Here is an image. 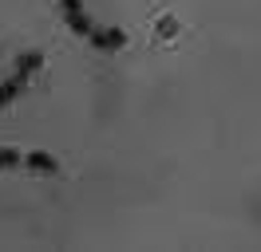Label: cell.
Returning a JSON list of instances; mask_svg holds the SVG:
<instances>
[{
	"label": "cell",
	"instance_id": "1",
	"mask_svg": "<svg viewBox=\"0 0 261 252\" xmlns=\"http://www.w3.org/2000/svg\"><path fill=\"white\" fill-rule=\"evenodd\" d=\"M40 63H44V55H40V51H24V55H20V59H16V67H12V75L0 83V107L16 103V99H20V91L28 87V79H32L36 71H40Z\"/></svg>",
	"mask_w": 261,
	"mask_h": 252
},
{
	"label": "cell",
	"instance_id": "2",
	"mask_svg": "<svg viewBox=\"0 0 261 252\" xmlns=\"http://www.w3.org/2000/svg\"><path fill=\"white\" fill-rule=\"evenodd\" d=\"M60 12H64V20H67V28L75 32V36H91L95 32V24H91V16H87V8H83L80 0H60Z\"/></svg>",
	"mask_w": 261,
	"mask_h": 252
},
{
	"label": "cell",
	"instance_id": "3",
	"mask_svg": "<svg viewBox=\"0 0 261 252\" xmlns=\"http://www.w3.org/2000/svg\"><path fill=\"white\" fill-rule=\"evenodd\" d=\"M87 40H91V47H99V51H119V47L127 44L123 28H95Z\"/></svg>",
	"mask_w": 261,
	"mask_h": 252
},
{
	"label": "cell",
	"instance_id": "4",
	"mask_svg": "<svg viewBox=\"0 0 261 252\" xmlns=\"http://www.w3.org/2000/svg\"><path fill=\"white\" fill-rule=\"evenodd\" d=\"M24 166H28V170H40V173H60V162L51 154H40V150L24 154Z\"/></svg>",
	"mask_w": 261,
	"mask_h": 252
},
{
	"label": "cell",
	"instance_id": "5",
	"mask_svg": "<svg viewBox=\"0 0 261 252\" xmlns=\"http://www.w3.org/2000/svg\"><path fill=\"white\" fill-rule=\"evenodd\" d=\"M24 166V154L20 150H8V146H0V170H16Z\"/></svg>",
	"mask_w": 261,
	"mask_h": 252
},
{
	"label": "cell",
	"instance_id": "6",
	"mask_svg": "<svg viewBox=\"0 0 261 252\" xmlns=\"http://www.w3.org/2000/svg\"><path fill=\"white\" fill-rule=\"evenodd\" d=\"M159 32H163V36H174V32H178V20H174V16H163V20H159Z\"/></svg>",
	"mask_w": 261,
	"mask_h": 252
}]
</instances>
